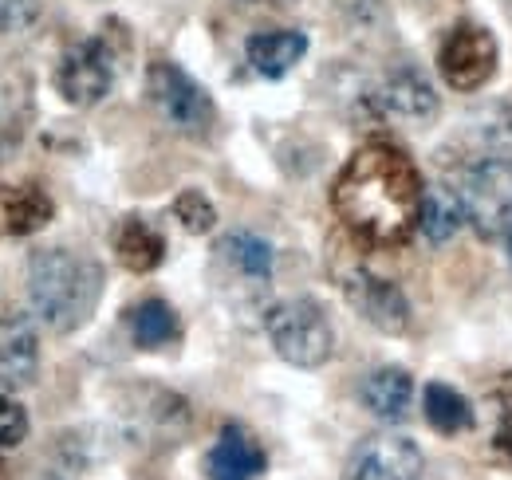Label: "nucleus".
I'll use <instances>...</instances> for the list:
<instances>
[{"label": "nucleus", "mask_w": 512, "mask_h": 480, "mask_svg": "<svg viewBox=\"0 0 512 480\" xmlns=\"http://www.w3.org/2000/svg\"><path fill=\"white\" fill-rule=\"evenodd\" d=\"M418 166L390 142L359 146L331 185V209L339 225L363 248H398L422 225Z\"/></svg>", "instance_id": "1"}, {"label": "nucleus", "mask_w": 512, "mask_h": 480, "mask_svg": "<svg viewBox=\"0 0 512 480\" xmlns=\"http://www.w3.org/2000/svg\"><path fill=\"white\" fill-rule=\"evenodd\" d=\"M103 264L71 248H36L28 256V303L32 315L52 331H79L103 300Z\"/></svg>", "instance_id": "2"}, {"label": "nucleus", "mask_w": 512, "mask_h": 480, "mask_svg": "<svg viewBox=\"0 0 512 480\" xmlns=\"http://www.w3.org/2000/svg\"><path fill=\"white\" fill-rule=\"evenodd\" d=\"M449 185L481 240H497L512 229V154H465L449 166Z\"/></svg>", "instance_id": "3"}, {"label": "nucleus", "mask_w": 512, "mask_h": 480, "mask_svg": "<svg viewBox=\"0 0 512 480\" xmlns=\"http://www.w3.org/2000/svg\"><path fill=\"white\" fill-rule=\"evenodd\" d=\"M264 335L280 359L300 370H320L335 355V327L323 303H316L312 296L272 303L264 311Z\"/></svg>", "instance_id": "4"}, {"label": "nucleus", "mask_w": 512, "mask_h": 480, "mask_svg": "<svg viewBox=\"0 0 512 480\" xmlns=\"http://www.w3.org/2000/svg\"><path fill=\"white\" fill-rule=\"evenodd\" d=\"M146 99L170 130H178L186 138H205L217 122V107H213L209 91L186 67L170 60H154L146 67Z\"/></svg>", "instance_id": "5"}, {"label": "nucleus", "mask_w": 512, "mask_h": 480, "mask_svg": "<svg viewBox=\"0 0 512 480\" xmlns=\"http://www.w3.org/2000/svg\"><path fill=\"white\" fill-rule=\"evenodd\" d=\"M115 48L107 36H87L79 44H71L64 56H60V67H56V91L67 107H99L111 87H115Z\"/></svg>", "instance_id": "6"}, {"label": "nucleus", "mask_w": 512, "mask_h": 480, "mask_svg": "<svg viewBox=\"0 0 512 480\" xmlns=\"http://www.w3.org/2000/svg\"><path fill=\"white\" fill-rule=\"evenodd\" d=\"M497 40L481 24H457L438 48V71L453 91H481L497 75Z\"/></svg>", "instance_id": "7"}, {"label": "nucleus", "mask_w": 512, "mask_h": 480, "mask_svg": "<svg viewBox=\"0 0 512 480\" xmlns=\"http://www.w3.org/2000/svg\"><path fill=\"white\" fill-rule=\"evenodd\" d=\"M343 296L383 335H402L410 327V300H406V292L398 284L383 280V276L367 272V268L343 272Z\"/></svg>", "instance_id": "8"}, {"label": "nucleus", "mask_w": 512, "mask_h": 480, "mask_svg": "<svg viewBox=\"0 0 512 480\" xmlns=\"http://www.w3.org/2000/svg\"><path fill=\"white\" fill-rule=\"evenodd\" d=\"M347 480H426V457L402 433H375L355 449Z\"/></svg>", "instance_id": "9"}, {"label": "nucleus", "mask_w": 512, "mask_h": 480, "mask_svg": "<svg viewBox=\"0 0 512 480\" xmlns=\"http://www.w3.org/2000/svg\"><path fill=\"white\" fill-rule=\"evenodd\" d=\"M371 107H375L383 119L410 122V126H426V122L438 119V111H442L438 91L430 87V79H426L418 67H398V71H390L383 83L375 87Z\"/></svg>", "instance_id": "10"}, {"label": "nucleus", "mask_w": 512, "mask_h": 480, "mask_svg": "<svg viewBox=\"0 0 512 480\" xmlns=\"http://www.w3.org/2000/svg\"><path fill=\"white\" fill-rule=\"evenodd\" d=\"M40 378V331L36 315L12 311L0 319V386L28 390Z\"/></svg>", "instance_id": "11"}, {"label": "nucleus", "mask_w": 512, "mask_h": 480, "mask_svg": "<svg viewBox=\"0 0 512 480\" xmlns=\"http://www.w3.org/2000/svg\"><path fill=\"white\" fill-rule=\"evenodd\" d=\"M264 469H268V457H264L260 441L237 421H229L217 433L213 449L205 453V477L209 480H256Z\"/></svg>", "instance_id": "12"}, {"label": "nucleus", "mask_w": 512, "mask_h": 480, "mask_svg": "<svg viewBox=\"0 0 512 480\" xmlns=\"http://www.w3.org/2000/svg\"><path fill=\"white\" fill-rule=\"evenodd\" d=\"M130 433L138 441H162V445H174L186 429H190V406L186 398L170 394V390H142L138 394V406L130 410Z\"/></svg>", "instance_id": "13"}, {"label": "nucleus", "mask_w": 512, "mask_h": 480, "mask_svg": "<svg viewBox=\"0 0 512 480\" xmlns=\"http://www.w3.org/2000/svg\"><path fill=\"white\" fill-rule=\"evenodd\" d=\"M217 264L229 272V280H245L249 288H264L272 280V264H276V252L272 244L253 233V229H233L217 240Z\"/></svg>", "instance_id": "14"}, {"label": "nucleus", "mask_w": 512, "mask_h": 480, "mask_svg": "<svg viewBox=\"0 0 512 480\" xmlns=\"http://www.w3.org/2000/svg\"><path fill=\"white\" fill-rule=\"evenodd\" d=\"M32 75L20 63L0 60V154L16 150L32 126Z\"/></svg>", "instance_id": "15"}, {"label": "nucleus", "mask_w": 512, "mask_h": 480, "mask_svg": "<svg viewBox=\"0 0 512 480\" xmlns=\"http://www.w3.org/2000/svg\"><path fill=\"white\" fill-rule=\"evenodd\" d=\"M56 205L40 185H4L0 181V240L32 237L52 221Z\"/></svg>", "instance_id": "16"}, {"label": "nucleus", "mask_w": 512, "mask_h": 480, "mask_svg": "<svg viewBox=\"0 0 512 480\" xmlns=\"http://www.w3.org/2000/svg\"><path fill=\"white\" fill-rule=\"evenodd\" d=\"M359 398H363V406H367L379 421L398 425V421L410 414V402H414V378H410V370H402V366H379L375 374L363 378Z\"/></svg>", "instance_id": "17"}, {"label": "nucleus", "mask_w": 512, "mask_h": 480, "mask_svg": "<svg viewBox=\"0 0 512 480\" xmlns=\"http://www.w3.org/2000/svg\"><path fill=\"white\" fill-rule=\"evenodd\" d=\"M245 56L253 63L256 75L264 79H284L296 63L308 56V36L296 28H280V32H256L245 44Z\"/></svg>", "instance_id": "18"}, {"label": "nucleus", "mask_w": 512, "mask_h": 480, "mask_svg": "<svg viewBox=\"0 0 512 480\" xmlns=\"http://www.w3.org/2000/svg\"><path fill=\"white\" fill-rule=\"evenodd\" d=\"M115 256H119V264H123L127 272L146 276V272H154V268L166 260V240H162V233H158L150 221H142V217H123L119 229H115Z\"/></svg>", "instance_id": "19"}, {"label": "nucleus", "mask_w": 512, "mask_h": 480, "mask_svg": "<svg viewBox=\"0 0 512 480\" xmlns=\"http://www.w3.org/2000/svg\"><path fill=\"white\" fill-rule=\"evenodd\" d=\"M130 339L138 351H162L178 339V311L166 300H142L130 307Z\"/></svg>", "instance_id": "20"}, {"label": "nucleus", "mask_w": 512, "mask_h": 480, "mask_svg": "<svg viewBox=\"0 0 512 480\" xmlns=\"http://www.w3.org/2000/svg\"><path fill=\"white\" fill-rule=\"evenodd\" d=\"M422 410H426L430 429H438L442 437L469 433V429L477 425L473 406H469L453 386H446V382H430V386H426V394H422Z\"/></svg>", "instance_id": "21"}, {"label": "nucleus", "mask_w": 512, "mask_h": 480, "mask_svg": "<svg viewBox=\"0 0 512 480\" xmlns=\"http://www.w3.org/2000/svg\"><path fill=\"white\" fill-rule=\"evenodd\" d=\"M465 225V205H461V197L453 193V185L442 181V185H434L426 197H422V233L430 244H446L457 229Z\"/></svg>", "instance_id": "22"}, {"label": "nucleus", "mask_w": 512, "mask_h": 480, "mask_svg": "<svg viewBox=\"0 0 512 480\" xmlns=\"http://www.w3.org/2000/svg\"><path fill=\"white\" fill-rule=\"evenodd\" d=\"M174 217L182 221L186 233H209L217 225V209L201 189H182L174 197Z\"/></svg>", "instance_id": "23"}, {"label": "nucleus", "mask_w": 512, "mask_h": 480, "mask_svg": "<svg viewBox=\"0 0 512 480\" xmlns=\"http://www.w3.org/2000/svg\"><path fill=\"white\" fill-rule=\"evenodd\" d=\"M28 429H32L28 410H24L16 398L0 394V449H16V445H24V441H28Z\"/></svg>", "instance_id": "24"}, {"label": "nucleus", "mask_w": 512, "mask_h": 480, "mask_svg": "<svg viewBox=\"0 0 512 480\" xmlns=\"http://www.w3.org/2000/svg\"><path fill=\"white\" fill-rule=\"evenodd\" d=\"M44 4L40 0H0V36H16L36 28Z\"/></svg>", "instance_id": "25"}, {"label": "nucleus", "mask_w": 512, "mask_h": 480, "mask_svg": "<svg viewBox=\"0 0 512 480\" xmlns=\"http://www.w3.org/2000/svg\"><path fill=\"white\" fill-rule=\"evenodd\" d=\"M493 453L505 461L512 469V418H505V425H501V433L493 437Z\"/></svg>", "instance_id": "26"}, {"label": "nucleus", "mask_w": 512, "mask_h": 480, "mask_svg": "<svg viewBox=\"0 0 512 480\" xmlns=\"http://www.w3.org/2000/svg\"><path fill=\"white\" fill-rule=\"evenodd\" d=\"M493 398L501 402V414H505V418H512V370H509V374H501V382H497Z\"/></svg>", "instance_id": "27"}, {"label": "nucleus", "mask_w": 512, "mask_h": 480, "mask_svg": "<svg viewBox=\"0 0 512 480\" xmlns=\"http://www.w3.org/2000/svg\"><path fill=\"white\" fill-rule=\"evenodd\" d=\"M36 480H64V477H56V473H40Z\"/></svg>", "instance_id": "28"}, {"label": "nucleus", "mask_w": 512, "mask_h": 480, "mask_svg": "<svg viewBox=\"0 0 512 480\" xmlns=\"http://www.w3.org/2000/svg\"><path fill=\"white\" fill-rule=\"evenodd\" d=\"M249 4H284V0H249Z\"/></svg>", "instance_id": "29"}, {"label": "nucleus", "mask_w": 512, "mask_h": 480, "mask_svg": "<svg viewBox=\"0 0 512 480\" xmlns=\"http://www.w3.org/2000/svg\"><path fill=\"white\" fill-rule=\"evenodd\" d=\"M509 256H512V229H509Z\"/></svg>", "instance_id": "30"}]
</instances>
